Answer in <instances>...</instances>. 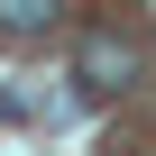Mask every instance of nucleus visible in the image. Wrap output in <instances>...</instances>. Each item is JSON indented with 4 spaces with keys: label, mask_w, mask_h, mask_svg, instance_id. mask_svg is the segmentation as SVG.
<instances>
[{
    "label": "nucleus",
    "mask_w": 156,
    "mask_h": 156,
    "mask_svg": "<svg viewBox=\"0 0 156 156\" xmlns=\"http://www.w3.org/2000/svg\"><path fill=\"white\" fill-rule=\"evenodd\" d=\"M64 28V0H0V37L28 46V37H55Z\"/></svg>",
    "instance_id": "f03ea898"
},
{
    "label": "nucleus",
    "mask_w": 156,
    "mask_h": 156,
    "mask_svg": "<svg viewBox=\"0 0 156 156\" xmlns=\"http://www.w3.org/2000/svg\"><path fill=\"white\" fill-rule=\"evenodd\" d=\"M138 73H147V55H138L129 28H83L73 37V83L83 92H129Z\"/></svg>",
    "instance_id": "f257e3e1"
},
{
    "label": "nucleus",
    "mask_w": 156,
    "mask_h": 156,
    "mask_svg": "<svg viewBox=\"0 0 156 156\" xmlns=\"http://www.w3.org/2000/svg\"><path fill=\"white\" fill-rule=\"evenodd\" d=\"M101 156H147V147H138V138H110V147H101Z\"/></svg>",
    "instance_id": "7ed1b4c3"
}]
</instances>
